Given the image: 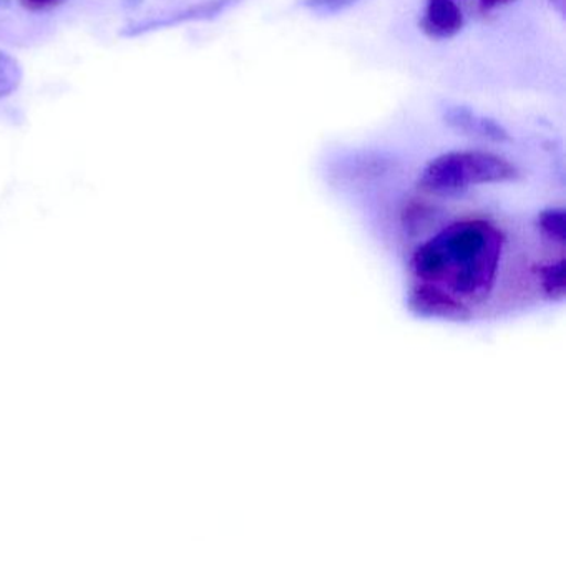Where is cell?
Masks as SVG:
<instances>
[{
    "label": "cell",
    "mask_w": 566,
    "mask_h": 566,
    "mask_svg": "<svg viewBox=\"0 0 566 566\" xmlns=\"http://www.w3.org/2000/svg\"><path fill=\"white\" fill-rule=\"evenodd\" d=\"M22 82V69L8 52L0 51V98L9 97L18 91Z\"/></svg>",
    "instance_id": "cell-8"
},
{
    "label": "cell",
    "mask_w": 566,
    "mask_h": 566,
    "mask_svg": "<svg viewBox=\"0 0 566 566\" xmlns=\"http://www.w3.org/2000/svg\"><path fill=\"white\" fill-rule=\"evenodd\" d=\"M409 307L412 313L423 317H437L446 321H467L472 311L443 293L439 287L412 283L409 291Z\"/></svg>",
    "instance_id": "cell-3"
},
{
    "label": "cell",
    "mask_w": 566,
    "mask_h": 566,
    "mask_svg": "<svg viewBox=\"0 0 566 566\" xmlns=\"http://www.w3.org/2000/svg\"><path fill=\"white\" fill-rule=\"evenodd\" d=\"M516 177V168L499 155L476 150L449 151L423 168L419 187L427 193L450 197L480 185L506 184Z\"/></svg>",
    "instance_id": "cell-2"
},
{
    "label": "cell",
    "mask_w": 566,
    "mask_h": 566,
    "mask_svg": "<svg viewBox=\"0 0 566 566\" xmlns=\"http://www.w3.org/2000/svg\"><path fill=\"white\" fill-rule=\"evenodd\" d=\"M512 0H479L480 8L483 11H493V9L502 8V6L510 4Z\"/></svg>",
    "instance_id": "cell-10"
},
{
    "label": "cell",
    "mask_w": 566,
    "mask_h": 566,
    "mask_svg": "<svg viewBox=\"0 0 566 566\" xmlns=\"http://www.w3.org/2000/svg\"><path fill=\"white\" fill-rule=\"evenodd\" d=\"M21 2L29 11H48L57 6L61 0H21Z\"/></svg>",
    "instance_id": "cell-9"
},
{
    "label": "cell",
    "mask_w": 566,
    "mask_h": 566,
    "mask_svg": "<svg viewBox=\"0 0 566 566\" xmlns=\"http://www.w3.org/2000/svg\"><path fill=\"white\" fill-rule=\"evenodd\" d=\"M533 276L538 281L543 294L548 300L559 301L565 294V270H563V256L548 263L535 264Z\"/></svg>",
    "instance_id": "cell-6"
},
{
    "label": "cell",
    "mask_w": 566,
    "mask_h": 566,
    "mask_svg": "<svg viewBox=\"0 0 566 566\" xmlns=\"http://www.w3.org/2000/svg\"><path fill=\"white\" fill-rule=\"evenodd\" d=\"M447 124L452 125L455 130L472 137L486 138V140L503 142L509 138L505 128L496 122L480 117L475 112L467 111L463 107L450 108L447 112Z\"/></svg>",
    "instance_id": "cell-5"
},
{
    "label": "cell",
    "mask_w": 566,
    "mask_h": 566,
    "mask_svg": "<svg viewBox=\"0 0 566 566\" xmlns=\"http://www.w3.org/2000/svg\"><path fill=\"white\" fill-rule=\"evenodd\" d=\"M503 244L505 237L490 221H455L413 250L412 283L439 287L470 310L469 303L485 301L495 287Z\"/></svg>",
    "instance_id": "cell-1"
},
{
    "label": "cell",
    "mask_w": 566,
    "mask_h": 566,
    "mask_svg": "<svg viewBox=\"0 0 566 566\" xmlns=\"http://www.w3.org/2000/svg\"><path fill=\"white\" fill-rule=\"evenodd\" d=\"M463 28V14L455 0H427L422 18V31L437 41H446L459 34Z\"/></svg>",
    "instance_id": "cell-4"
},
{
    "label": "cell",
    "mask_w": 566,
    "mask_h": 566,
    "mask_svg": "<svg viewBox=\"0 0 566 566\" xmlns=\"http://www.w3.org/2000/svg\"><path fill=\"white\" fill-rule=\"evenodd\" d=\"M565 210L562 208H548L542 211L536 220V228L545 240L552 244L565 247Z\"/></svg>",
    "instance_id": "cell-7"
}]
</instances>
